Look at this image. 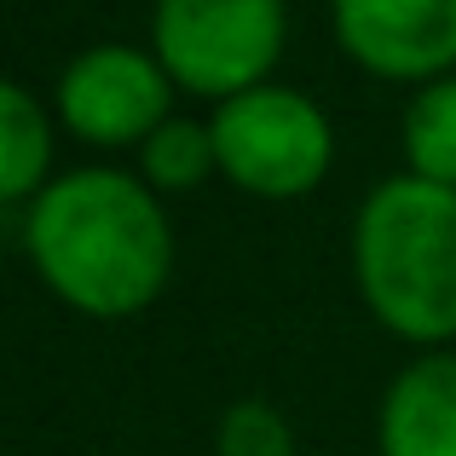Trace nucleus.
<instances>
[{"mask_svg": "<svg viewBox=\"0 0 456 456\" xmlns=\"http://www.w3.org/2000/svg\"><path fill=\"white\" fill-rule=\"evenodd\" d=\"M41 283L87 318H134L174 278V232L151 185L122 167H76L23 208Z\"/></svg>", "mask_w": 456, "mask_h": 456, "instance_id": "obj_1", "label": "nucleus"}, {"mask_svg": "<svg viewBox=\"0 0 456 456\" xmlns=\"http://www.w3.org/2000/svg\"><path fill=\"white\" fill-rule=\"evenodd\" d=\"M353 278L376 323L399 341L439 346L456 335V191L393 174L353 220Z\"/></svg>", "mask_w": 456, "mask_h": 456, "instance_id": "obj_2", "label": "nucleus"}, {"mask_svg": "<svg viewBox=\"0 0 456 456\" xmlns=\"http://www.w3.org/2000/svg\"><path fill=\"white\" fill-rule=\"evenodd\" d=\"M283 0H156L151 46L174 87L225 104L248 87H266L283 58Z\"/></svg>", "mask_w": 456, "mask_h": 456, "instance_id": "obj_3", "label": "nucleus"}, {"mask_svg": "<svg viewBox=\"0 0 456 456\" xmlns=\"http://www.w3.org/2000/svg\"><path fill=\"white\" fill-rule=\"evenodd\" d=\"M214 151H220V174L237 191L266 202H295L323 185L335 162V134L330 116L295 87H248L237 99L214 104Z\"/></svg>", "mask_w": 456, "mask_h": 456, "instance_id": "obj_4", "label": "nucleus"}, {"mask_svg": "<svg viewBox=\"0 0 456 456\" xmlns=\"http://www.w3.org/2000/svg\"><path fill=\"white\" fill-rule=\"evenodd\" d=\"M167 104H174V76L162 69V58L122 41L87 46L58 76V122L81 145H99V151L145 145L174 116Z\"/></svg>", "mask_w": 456, "mask_h": 456, "instance_id": "obj_5", "label": "nucleus"}, {"mask_svg": "<svg viewBox=\"0 0 456 456\" xmlns=\"http://www.w3.org/2000/svg\"><path fill=\"white\" fill-rule=\"evenodd\" d=\"M335 41L381 81H445L456 69V0H335Z\"/></svg>", "mask_w": 456, "mask_h": 456, "instance_id": "obj_6", "label": "nucleus"}, {"mask_svg": "<svg viewBox=\"0 0 456 456\" xmlns=\"http://www.w3.org/2000/svg\"><path fill=\"white\" fill-rule=\"evenodd\" d=\"M376 445L381 456H456V353H428L393 376Z\"/></svg>", "mask_w": 456, "mask_h": 456, "instance_id": "obj_7", "label": "nucleus"}, {"mask_svg": "<svg viewBox=\"0 0 456 456\" xmlns=\"http://www.w3.org/2000/svg\"><path fill=\"white\" fill-rule=\"evenodd\" d=\"M46 167H53V122L23 81H6L0 87V197L35 202L53 185Z\"/></svg>", "mask_w": 456, "mask_h": 456, "instance_id": "obj_8", "label": "nucleus"}, {"mask_svg": "<svg viewBox=\"0 0 456 456\" xmlns=\"http://www.w3.org/2000/svg\"><path fill=\"white\" fill-rule=\"evenodd\" d=\"M139 174H145V185L156 197H185V191L208 185V174H220L214 127L191 122V116H167L145 145H139Z\"/></svg>", "mask_w": 456, "mask_h": 456, "instance_id": "obj_9", "label": "nucleus"}, {"mask_svg": "<svg viewBox=\"0 0 456 456\" xmlns=\"http://www.w3.org/2000/svg\"><path fill=\"white\" fill-rule=\"evenodd\" d=\"M404 162L416 179L456 191V76L416 87L404 110Z\"/></svg>", "mask_w": 456, "mask_h": 456, "instance_id": "obj_10", "label": "nucleus"}, {"mask_svg": "<svg viewBox=\"0 0 456 456\" xmlns=\"http://www.w3.org/2000/svg\"><path fill=\"white\" fill-rule=\"evenodd\" d=\"M214 456H295V434L278 404L237 399L225 404L220 428H214Z\"/></svg>", "mask_w": 456, "mask_h": 456, "instance_id": "obj_11", "label": "nucleus"}]
</instances>
